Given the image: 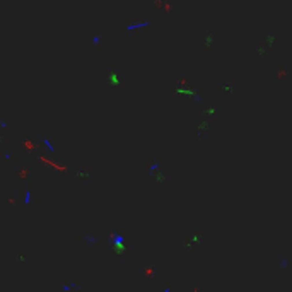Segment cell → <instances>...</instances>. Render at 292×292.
<instances>
[{
  "label": "cell",
  "mask_w": 292,
  "mask_h": 292,
  "mask_svg": "<svg viewBox=\"0 0 292 292\" xmlns=\"http://www.w3.org/2000/svg\"><path fill=\"white\" fill-rule=\"evenodd\" d=\"M108 82H110L111 86H120L121 84V77H120V73H116V72H111L110 75H108Z\"/></svg>",
  "instance_id": "1"
},
{
  "label": "cell",
  "mask_w": 292,
  "mask_h": 292,
  "mask_svg": "<svg viewBox=\"0 0 292 292\" xmlns=\"http://www.w3.org/2000/svg\"><path fill=\"white\" fill-rule=\"evenodd\" d=\"M214 39H215V36H214V34H208V36L205 38V45H207V46H210V45L214 43Z\"/></svg>",
  "instance_id": "3"
},
{
  "label": "cell",
  "mask_w": 292,
  "mask_h": 292,
  "mask_svg": "<svg viewBox=\"0 0 292 292\" xmlns=\"http://www.w3.org/2000/svg\"><path fill=\"white\" fill-rule=\"evenodd\" d=\"M99 39H101V36L97 34V36H94V41H92V43H94V45H99Z\"/></svg>",
  "instance_id": "6"
},
{
  "label": "cell",
  "mask_w": 292,
  "mask_h": 292,
  "mask_svg": "<svg viewBox=\"0 0 292 292\" xmlns=\"http://www.w3.org/2000/svg\"><path fill=\"white\" fill-rule=\"evenodd\" d=\"M222 89H224L226 92H231L232 91V86H222Z\"/></svg>",
  "instance_id": "5"
},
{
  "label": "cell",
  "mask_w": 292,
  "mask_h": 292,
  "mask_svg": "<svg viewBox=\"0 0 292 292\" xmlns=\"http://www.w3.org/2000/svg\"><path fill=\"white\" fill-rule=\"evenodd\" d=\"M205 113H207V114H214V113H215V108H214V106H210V108H207Z\"/></svg>",
  "instance_id": "4"
},
{
  "label": "cell",
  "mask_w": 292,
  "mask_h": 292,
  "mask_svg": "<svg viewBox=\"0 0 292 292\" xmlns=\"http://www.w3.org/2000/svg\"><path fill=\"white\" fill-rule=\"evenodd\" d=\"M275 39H277L275 34H273V36H272V34H268V36H267V45H268V46H272V45L275 43Z\"/></svg>",
  "instance_id": "2"
}]
</instances>
